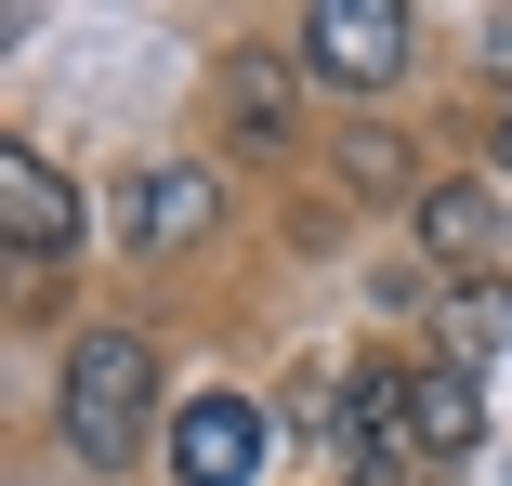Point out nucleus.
<instances>
[{
    "label": "nucleus",
    "instance_id": "1",
    "mask_svg": "<svg viewBox=\"0 0 512 486\" xmlns=\"http://www.w3.org/2000/svg\"><path fill=\"white\" fill-rule=\"evenodd\" d=\"M53 421H66V447H79L92 473H119V460L145 447V421H158V355H145V329H79L66 368H53Z\"/></svg>",
    "mask_w": 512,
    "mask_h": 486
},
{
    "label": "nucleus",
    "instance_id": "2",
    "mask_svg": "<svg viewBox=\"0 0 512 486\" xmlns=\"http://www.w3.org/2000/svg\"><path fill=\"white\" fill-rule=\"evenodd\" d=\"M407 66H421V14H407V0H316V14H302V79L394 92Z\"/></svg>",
    "mask_w": 512,
    "mask_h": 486
},
{
    "label": "nucleus",
    "instance_id": "3",
    "mask_svg": "<svg viewBox=\"0 0 512 486\" xmlns=\"http://www.w3.org/2000/svg\"><path fill=\"white\" fill-rule=\"evenodd\" d=\"M224 158H302V40H237L211 79Z\"/></svg>",
    "mask_w": 512,
    "mask_h": 486
},
{
    "label": "nucleus",
    "instance_id": "4",
    "mask_svg": "<svg viewBox=\"0 0 512 486\" xmlns=\"http://www.w3.org/2000/svg\"><path fill=\"white\" fill-rule=\"evenodd\" d=\"M224 224V184L197 171V158H145L132 184H119V237L145 250V263H171V250H197Z\"/></svg>",
    "mask_w": 512,
    "mask_h": 486
},
{
    "label": "nucleus",
    "instance_id": "5",
    "mask_svg": "<svg viewBox=\"0 0 512 486\" xmlns=\"http://www.w3.org/2000/svg\"><path fill=\"white\" fill-rule=\"evenodd\" d=\"M499 250H512V198H499V184H421V263L434 276L486 289V276H512Z\"/></svg>",
    "mask_w": 512,
    "mask_h": 486
},
{
    "label": "nucleus",
    "instance_id": "6",
    "mask_svg": "<svg viewBox=\"0 0 512 486\" xmlns=\"http://www.w3.org/2000/svg\"><path fill=\"white\" fill-rule=\"evenodd\" d=\"M0 250L14 263H66L79 250V184L40 145H0Z\"/></svg>",
    "mask_w": 512,
    "mask_h": 486
},
{
    "label": "nucleus",
    "instance_id": "7",
    "mask_svg": "<svg viewBox=\"0 0 512 486\" xmlns=\"http://www.w3.org/2000/svg\"><path fill=\"white\" fill-rule=\"evenodd\" d=\"M158 460H171V486H250V460H263L250 395H184L171 434H158Z\"/></svg>",
    "mask_w": 512,
    "mask_h": 486
},
{
    "label": "nucleus",
    "instance_id": "8",
    "mask_svg": "<svg viewBox=\"0 0 512 486\" xmlns=\"http://www.w3.org/2000/svg\"><path fill=\"white\" fill-rule=\"evenodd\" d=\"M473 434H486V381L447 368V355H421L407 368V447L421 460H473Z\"/></svg>",
    "mask_w": 512,
    "mask_h": 486
},
{
    "label": "nucleus",
    "instance_id": "9",
    "mask_svg": "<svg viewBox=\"0 0 512 486\" xmlns=\"http://www.w3.org/2000/svg\"><path fill=\"white\" fill-rule=\"evenodd\" d=\"M512 329V276H486V289H460V303H447V368H473L486 342Z\"/></svg>",
    "mask_w": 512,
    "mask_h": 486
},
{
    "label": "nucleus",
    "instance_id": "10",
    "mask_svg": "<svg viewBox=\"0 0 512 486\" xmlns=\"http://www.w3.org/2000/svg\"><path fill=\"white\" fill-rule=\"evenodd\" d=\"M342 171L368 184V198H394V184H407V145L394 132H342Z\"/></svg>",
    "mask_w": 512,
    "mask_h": 486
},
{
    "label": "nucleus",
    "instance_id": "11",
    "mask_svg": "<svg viewBox=\"0 0 512 486\" xmlns=\"http://www.w3.org/2000/svg\"><path fill=\"white\" fill-rule=\"evenodd\" d=\"M486 66H499V79H512V14H486Z\"/></svg>",
    "mask_w": 512,
    "mask_h": 486
},
{
    "label": "nucleus",
    "instance_id": "12",
    "mask_svg": "<svg viewBox=\"0 0 512 486\" xmlns=\"http://www.w3.org/2000/svg\"><path fill=\"white\" fill-rule=\"evenodd\" d=\"M486 158H499V171H486V184H499V198H512V119H499V145H486Z\"/></svg>",
    "mask_w": 512,
    "mask_h": 486
}]
</instances>
